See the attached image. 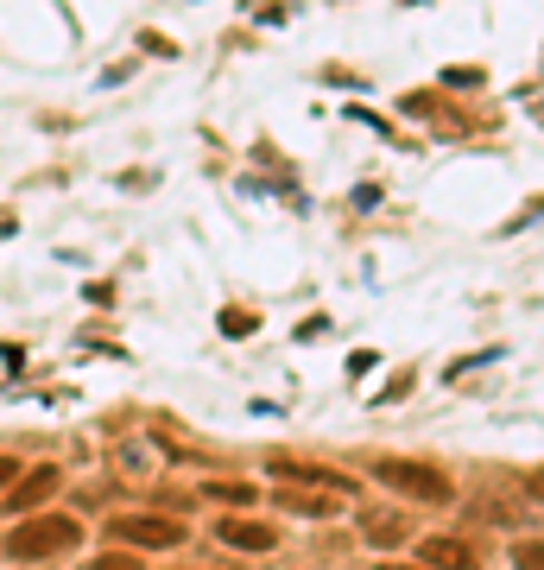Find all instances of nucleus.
<instances>
[{
  "mask_svg": "<svg viewBox=\"0 0 544 570\" xmlns=\"http://www.w3.org/2000/svg\"><path fill=\"white\" fill-rule=\"evenodd\" d=\"M77 546H82V527L70 520V513H39V520H26V527H13L7 539H0V551L20 558V564L63 558V551H77Z\"/></svg>",
  "mask_w": 544,
  "mask_h": 570,
  "instance_id": "nucleus-1",
  "label": "nucleus"
},
{
  "mask_svg": "<svg viewBox=\"0 0 544 570\" xmlns=\"http://www.w3.org/2000/svg\"><path fill=\"white\" fill-rule=\"evenodd\" d=\"M209 494H216V501H228V508H247V501H254V489H247V482H209Z\"/></svg>",
  "mask_w": 544,
  "mask_h": 570,
  "instance_id": "nucleus-11",
  "label": "nucleus"
},
{
  "mask_svg": "<svg viewBox=\"0 0 544 570\" xmlns=\"http://www.w3.org/2000/svg\"><path fill=\"white\" fill-rule=\"evenodd\" d=\"M13 475H20V463H13V456H0V489H13Z\"/></svg>",
  "mask_w": 544,
  "mask_h": 570,
  "instance_id": "nucleus-13",
  "label": "nucleus"
},
{
  "mask_svg": "<svg viewBox=\"0 0 544 570\" xmlns=\"http://www.w3.org/2000/svg\"><path fill=\"white\" fill-rule=\"evenodd\" d=\"M216 539L235 546V551H273V546H279V527H260V520H222Z\"/></svg>",
  "mask_w": 544,
  "mask_h": 570,
  "instance_id": "nucleus-7",
  "label": "nucleus"
},
{
  "mask_svg": "<svg viewBox=\"0 0 544 570\" xmlns=\"http://www.w3.org/2000/svg\"><path fill=\"white\" fill-rule=\"evenodd\" d=\"M418 564H431V570H482V546H475V539H456V532H437V539H418Z\"/></svg>",
  "mask_w": 544,
  "mask_h": 570,
  "instance_id": "nucleus-4",
  "label": "nucleus"
},
{
  "mask_svg": "<svg viewBox=\"0 0 544 570\" xmlns=\"http://www.w3.org/2000/svg\"><path fill=\"white\" fill-rule=\"evenodd\" d=\"M108 532H115V546H133V551H171V546H184V527H178V520H165V513H121Z\"/></svg>",
  "mask_w": 544,
  "mask_h": 570,
  "instance_id": "nucleus-3",
  "label": "nucleus"
},
{
  "mask_svg": "<svg viewBox=\"0 0 544 570\" xmlns=\"http://www.w3.org/2000/svg\"><path fill=\"white\" fill-rule=\"evenodd\" d=\"M58 469L51 463H39V469H26V482H13V508L20 513H32V508H44V501H51V494H58Z\"/></svg>",
  "mask_w": 544,
  "mask_h": 570,
  "instance_id": "nucleus-8",
  "label": "nucleus"
},
{
  "mask_svg": "<svg viewBox=\"0 0 544 570\" xmlns=\"http://www.w3.org/2000/svg\"><path fill=\"white\" fill-rule=\"evenodd\" d=\"M273 475H285V482H310V489H329V494H355V475H343V469L329 463H291V456H273Z\"/></svg>",
  "mask_w": 544,
  "mask_h": 570,
  "instance_id": "nucleus-5",
  "label": "nucleus"
},
{
  "mask_svg": "<svg viewBox=\"0 0 544 570\" xmlns=\"http://www.w3.org/2000/svg\"><path fill=\"white\" fill-rule=\"evenodd\" d=\"M374 482H386V489L405 494V501H424V508H449V501H456L444 469L418 463V456H380V463H374Z\"/></svg>",
  "mask_w": 544,
  "mask_h": 570,
  "instance_id": "nucleus-2",
  "label": "nucleus"
},
{
  "mask_svg": "<svg viewBox=\"0 0 544 570\" xmlns=\"http://www.w3.org/2000/svg\"><path fill=\"white\" fill-rule=\"evenodd\" d=\"M386 570H431V564H386Z\"/></svg>",
  "mask_w": 544,
  "mask_h": 570,
  "instance_id": "nucleus-14",
  "label": "nucleus"
},
{
  "mask_svg": "<svg viewBox=\"0 0 544 570\" xmlns=\"http://www.w3.org/2000/svg\"><path fill=\"white\" fill-rule=\"evenodd\" d=\"M279 501L291 513H310V520H329V513L343 508V494H329V489H323V494H279Z\"/></svg>",
  "mask_w": 544,
  "mask_h": 570,
  "instance_id": "nucleus-9",
  "label": "nucleus"
},
{
  "mask_svg": "<svg viewBox=\"0 0 544 570\" xmlns=\"http://www.w3.org/2000/svg\"><path fill=\"white\" fill-rule=\"evenodd\" d=\"M513 570H544V539H520L513 546Z\"/></svg>",
  "mask_w": 544,
  "mask_h": 570,
  "instance_id": "nucleus-10",
  "label": "nucleus"
},
{
  "mask_svg": "<svg viewBox=\"0 0 544 570\" xmlns=\"http://www.w3.org/2000/svg\"><path fill=\"white\" fill-rule=\"evenodd\" d=\"M89 570H133V558H127V551H115V558H96Z\"/></svg>",
  "mask_w": 544,
  "mask_h": 570,
  "instance_id": "nucleus-12",
  "label": "nucleus"
},
{
  "mask_svg": "<svg viewBox=\"0 0 544 570\" xmlns=\"http://www.w3.org/2000/svg\"><path fill=\"white\" fill-rule=\"evenodd\" d=\"M362 539L374 551H393V546H405V539H412V527H405V513H393V508H367L362 513Z\"/></svg>",
  "mask_w": 544,
  "mask_h": 570,
  "instance_id": "nucleus-6",
  "label": "nucleus"
}]
</instances>
